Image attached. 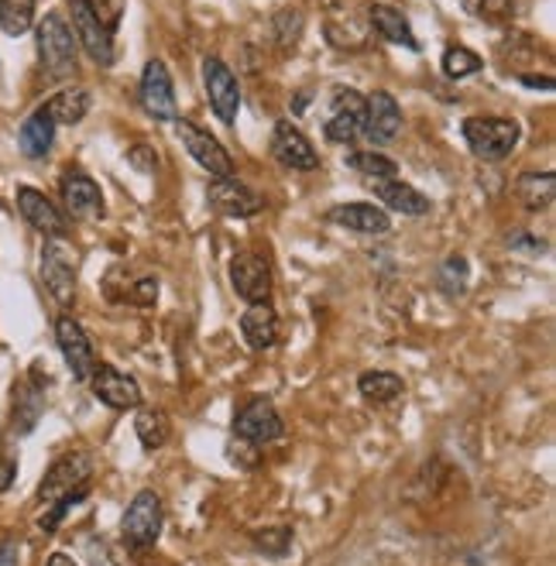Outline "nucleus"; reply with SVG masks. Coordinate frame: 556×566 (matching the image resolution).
Returning a JSON list of instances; mask_svg holds the SVG:
<instances>
[{"label": "nucleus", "mask_w": 556, "mask_h": 566, "mask_svg": "<svg viewBox=\"0 0 556 566\" xmlns=\"http://www.w3.org/2000/svg\"><path fill=\"white\" fill-rule=\"evenodd\" d=\"M35 45H39V59H42V70L52 80H70L76 73V62H80V42L73 35L70 21H65L59 11L45 14L35 28Z\"/></svg>", "instance_id": "obj_1"}, {"label": "nucleus", "mask_w": 556, "mask_h": 566, "mask_svg": "<svg viewBox=\"0 0 556 566\" xmlns=\"http://www.w3.org/2000/svg\"><path fill=\"white\" fill-rule=\"evenodd\" d=\"M161 525H166L161 497L151 488H141L120 515V543L138 553H148L161 536Z\"/></svg>", "instance_id": "obj_2"}, {"label": "nucleus", "mask_w": 556, "mask_h": 566, "mask_svg": "<svg viewBox=\"0 0 556 566\" xmlns=\"http://www.w3.org/2000/svg\"><path fill=\"white\" fill-rule=\"evenodd\" d=\"M461 135L478 158L502 161L515 151L518 138H522V127L512 117H468Z\"/></svg>", "instance_id": "obj_3"}, {"label": "nucleus", "mask_w": 556, "mask_h": 566, "mask_svg": "<svg viewBox=\"0 0 556 566\" xmlns=\"http://www.w3.org/2000/svg\"><path fill=\"white\" fill-rule=\"evenodd\" d=\"M90 478H93V457L90 453L73 450V453L59 457L49 468L42 488H39V505L52 509V505L62 502V497H73V494L90 491Z\"/></svg>", "instance_id": "obj_4"}, {"label": "nucleus", "mask_w": 556, "mask_h": 566, "mask_svg": "<svg viewBox=\"0 0 556 566\" xmlns=\"http://www.w3.org/2000/svg\"><path fill=\"white\" fill-rule=\"evenodd\" d=\"M76 275H80L76 251L62 238H45V244H42V285L59 306H70L76 298Z\"/></svg>", "instance_id": "obj_5"}, {"label": "nucleus", "mask_w": 556, "mask_h": 566, "mask_svg": "<svg viewBox=\"0 0 556 566\" xmlns=\"http://www.w3.org/2000/svg\"><path fill=\"white\" fill-rule=\"evenodd\" d=\"M138 99L151 120L158 124H176L179 120V104H176V86H172V73L161 59H148L141 70V86H138Z\"/></svg>", "instance_id": "obj_6"}, {"label": "nucleus", "mask_w": 556, "mask_h": 566, "mask_svg": "<svg viewBox=\"0 0 556 566\" xmlns=\"http://www.w3.org/2000/svg\"><path fill=\"white\" fill-rule=\"evenodd\" d=\"M203 86H207V99H210V111L217 114V120L231 127L241 111V86H238V76L231 73V65L217 55H207L203 59Z\"/></svg>", "instance_id": "obj_7"}, {"label": "nucleus", "mask_w": 556, "mask_h": 566, "mask_svg": "<svg viewBox=\"0 0 556 566\" xmlns=\"http://www.w3.org/2000/svg\"><path fill=\"white\" fill-rule=\"evenodd\" d=\"M179 142L189 151V158L196 165H203L213 179H231L234 176V158L227 155V148L210 135V130L196 127L192 120H179Z\"/></svg>", "instance_id": "obj_8"}, {"label": "nucleus", "mask_w": 556, "mask_h": 566, "mask_svg": "<svg viewBox=\"0 0 556 566\" xmlns=\"http://www.w3.org/2000/svg\"><path fill=\"white\" fill-rule=\"evenodd\" d=\"M269 148H272V158L279 165H285V169H292V172H313V169H319V155H316L313 142L292 120H275Z\"/></svg>", "instance_id": "obj_9"}, {"label": "nucleus", "mask_w": 556, "mask_h": 566, "mask_svg": "<svg viewBox=\"0 0 556 566\" xmlns=\"http://www.w3.org/2000/svg\"><path fill=\"white\" fill-rule=\"evenodd\" d=\"M90 385H93L96 402H104L114 412H127L141 406V385L130 375H124L120 368H114V364H96Z\"/></svg>", "instance_id": "obj_10"}, {"label": "nucleus", "mask_w": 556, "mask_h": 566, "mask_svg": "<svg viewBox=\"0 0 556 566\" xmlns=\"http://www.w3.org/2000/svg\"><path fill=\"white\" fill-rule=\"evenodd\" d=\"M55 344L62 350V360H65V368H70V375L76 381H90V375L96 368L93 340L86 337V329L73 316H59L55 319Z\"/></svg>", "instance_id": "obj_11"}, {"label": "nucleus", "mask_w": 556, "mask_h": 566, "mask_svg": "<svg viewBox=\"0 0 556 566\" xmlns=\"http://www.w3.org/2000/svg\"><path fill=\"white\" fill-rule=\"evenodd\" d=\"M282 432H285V422H282L279 409L269 402V398H251V402L234 419V437L248 440L254 447L282 440Z\"/></svg>", "instance_id": "obj_12"}, {"label": "nucleus", "mask_w": 556, "mask_h": 566, "mask_svg": "<svg viewBox=\"0 0 556 566\" xmlns=\"http://www.w3.org/2000/svg\"><path fill=\"white\" fill-rule=\"evenodd\" d=\"M323 135L337 145H350L361 138L365 135V96L357 90H337L331 104V120L323 124Z\"/></svg>", "instance_id": "obj_13"}, {"label": "nucleus", "mask_w": 556, "mask_h": 566, "mask_svg": "<svg viewBox=\"0 0 556 566\" xmlns=\"http://www.w3.org/2000/svg\"><path fill=\"white\" fill-rule=\"evenodd\" d=\"M231 285H234V292L244 298L248 306L269 303V298H272V269H269V261L261 258V254H251V251L234 254V261H231Z\"/></svg>", "instance_id": "obj_14"}, {"label": "nucleus", "mask_w": 556, "mask_h": 566, "mask_svg": "<svg viewBox=\"0 0 556 566\" xmlns=\"http://www.w3.org/2000/svg\"><path fill=\"white\" fill-rule=\"evenodd\" d=\"M207 199L210 207L223 217H234V220H248V217H258L265 210V199H261L251 186H244L238 176L231 179H213L207 186Z\"/></svg>", "instance_id": "obj_15"}, {"label": "nucleus", "mask_w": 556, "mask_h": 566, "mask_svg": "<svg viewBox=\"0 0 556 566\" xmlns=\"http://www.w3.org/2000/svg\"><path fill=\"white\" fill-rule=\"evenodd\" d=\"M70 11H73V24L70 28H73L76 42L86 49V55L96 65L111 70V65H114V35L93 18V11L86 8V0H70Z\"/></svg>", "instance_id": "obj_16"}, {"label": "nucleus", "mask_w": 556, "mask_h": 566, "mask_svg": "<svg viewBox=\"0 0 556 566\" xmlns=\"http://www.w3.org/2000/svg\"><path fill=\"white\" fill-rule=\"evenodd\" d=\"M18 213L28 220V227H35L42 238H65V230H70V217H65V210H59V203H52L42 189L21 186L18 189Z\"/></svg>", "instance_id": "obj_17"}, {"label": "nucleus", "mask_w": 556, "mask_h": 566, "mask_svg": "<svg viewBox=\"0 0 556 566\" xmlns=\"http://www.w3.org/2000/svg\"><path fill=\"white\" fill-rule=\"evenodd\" d=\"M402 130V107L388 90H375L365 96V138L371 145H385Z\"/></svg>", "instance_id": "obj_18"}, {"label": "nucleus", "mask_w": 556, "mask_h": 566, "mask_svg": "<svg viewBox=\"0 0 556 566\" xmlns=\"http://www.w3.org/2000/svg\"><path fill=\"white\" fill-rule=\"evenodd\" d=\"M59 189H62V203H65V213H70V217L90 220V217L104 213V192L86 172L70 169V172L62 176Z\"/></svg>", "instance_id": "obj_19"}, {"label": "nucleus", "mask_w": 556, "mask_h": 566, "mask_svg": "<svg viewBox=\"0 0 556 566\" xmlns=\"http://www.w3.org/2000/svg\"><path fill=\"white\" fill-rule=\"evenodd\" d=\"M326 220L344 227V230H354V234H365V238H385L391 230V217L375 207V203H337Z\"/></svg>", "instance_id": "obj_20"}, {"label": "nucleus", "mask_w": 556, "mask_h": 566, "mask_svg": "<svg viewBox=\"0 0 556 566\" xmlns=\"http://www.w3.org/2000/svg\"><path fill=\"white\" fill-rule=\"evenodd\" d=\"M241 337L251 350H272L282 337V319L272 303H254L241 313Z\"/></svg>", "instance_id": "obj_21"}, {"label": "nucleus", "mask_w": 556, "mask_h": 566, "mask_svg": "<svg viewBox=\"0 0 556 566\" xmlns=\"http://www.w3.org/2000/svg\"><path fill=\"white\" fill-rule=\"evenodd\" d=\"M45 412V388L35 378H21L11 395V426L18 437H28Z\"/></svg>", "instance_id": "obj_22"}, {"label": "nucleus", "mask_w": 556, "mask_h": 566, "mask_svg": "<svg viewBox=\"0 0 556 566\" xmlns=\"http://www.w3.org/2000/svg\"><path fill=\"white\" fill-rule=\"evenodd\" d=\"M375 196L391 210V213H402V217H427L433 210L430 196L419 192L416 186L402 182V179H385V182H371Z\"/></svg>", "instance_id": "obj_23"}, {"label": "nucleus", "mask_w": 556, "mask_h": 566, "mask_svg": "<svg viewBox=\"0 0 556 566\" xmlns=\"http://www.w3.org/2000/svg\"><path fill=\"white\" fill-rule=\"evenodd\" d=\"M55 127L59 124L49 117L45 107H39L35 114H28L24 124H21V130H18V148H21V155L31 158V161L45 158L52 151V145H55Z\"/></svg>", "instance_id": "obj_24"}, {"label": "nucleus", "mask_w": 556, "mask_h": 566, "mask_svg": "<svg viewBox=\"0 0 556 566\" xmlns=\"http://www.w3.org/2000/svg\"><path fill=\"white\" fill-rule=\"evenodd\" d=\"M368 18H371V28L378 31V35L391 45H406L412 52H419V39H416V31L409 24V18L396 8H388V4H371L368 8Z\"/></svg>", "instance_id": "obj_25"}, {"label": "nucleus", "mask_w": 556, "mask_h": 566, "mask_svg": "<svg viewBox=\"0 0 556 566\" xmlns=\"http://www.w3.org/2000/svg\"><path fill=\"white\" fill-rule=\"evenodd\" d=\"M45 111H49V117L55 120V124H70V127H76L86 114H90V107H93V96H90V90H83V86H62L49 104H42Z\"/></svg>", "instance_id": "obj_26"}, {"label": "nucleus", "mask_w": 556, "mask_h": 566, "mask_svg": "<svg viewBox=\"0 0 556 566\" xmlns=\"http://www.w3.org/2000/svg\"><path fill=\"white\" fill-rule=\"evenodd\" d=\"M515 196L522 199V207L543 213L553 207V196H556V176L553 172H526L515 182Z\"/></svg>", "instance_id": "obj_27"}, {"label": "nucleus", "mask_w": 556, "mask_h": 566, "mask_svg": "<svg viewBox=\"0 0 556 566\" xmlns=\"http://www.w3.org/2000/svg\"><path fill=\"white\" fill-rule=\"evenodd\" d=\"M357 391L375 406H391L406 395V381L396 371H365L357 378Z\"/></svg>", "instance_id": "obj_28"}, {"label": "nucleus", "mask_w": 556, "mask_h": 566, "mask_svg": "<svg viewBox=\"0 0 556 566\" xmlns=\"http://www.w3.org/2000/svg\"><path fill=\"white\" fill-rule=\"evenodd\" d=\"M344 165H347V169H354L357 176L371 179V182L399 179V165H396V158H388V155H381V151H375V148L344 155Z\"/></svg>", "instance_id": "obj_29"}, {"label": "nucleus", "mask_w": 556, "mask_h": 566, "mask_svg": "<svg viewBox=\"0 0 556 566\" xmlns=\"http://www.w3.org/2000/svg\"><path fill=\"white\" fill-rule=\"evenodd\" d=\"M135 437L145 450H161L172 437V422L161 409H141L135 419Z\"/></svg>", "instance_id": "obj_30"}, {"label": "nucleus", "mask_w": 556, "mask_h": 566, "mask_svg": "<svg viewBox=\"0 0 556 566\" xmlns=\"http://www.w3.org/2000/svg\"><path fill=\"white\" fill-rule=\"evenodd\" d=\"M303 28H306V18H303L300 8H282V11H275V18H272V42H275L282 52L296 49L300 39H303Z\"/></svg>", "instance_id": "obj_31"}, {"label": "nucleus", "mask_w": 556, "mask_h": 566, "mask_svg": "<svg viewBox=\"0 0 556 566\" xmlns=\"http://www.w3.org/2000/svg\"><path fill=\"white\" fill-rule=\"evenodd\" d=\"M35 24V0H0V28L4 35L21 39Z\"/></svg>", "instance_id": "obj_32"}, {"label": "nucleus", "mask_w": 556, "mask_h": 566, "mask_svg": "<svg viewBox=\"0 0 556 566\" xmlns=\"http://www.w3.org/2000/svg\"><path fill=\"white\" fill-rule=\"evenodd\" d=\"M437 285L447 298H461L471 285V269H468V258L461 254H450L443 264H440V272H437Z\"/></svg>", "instance_id": "obj_33"}, {"label": "nucleus", "mask_w": 556, "mask_h": 566, "mask_svg": "<svg viewBox=\"0 0 556 566\" xmlns=\"http://www.w3.org/2000/svg\"><path fill=\"white\" fill-rule=\"evenodd\" d=\"M481 55L478 52H471V49H464V45H450L447 52H443V73L450 76V80H468V76H474V73H481Z\"/></svg>", "instance_id": "obj_34"}, {"label": "nucleus", "mask_w": 556, "mask_h": 566, "mask_svg": "<svg viewBox=\"0 0 556 566\" xmlns=\"http://www.w3.org/2000/svg\"><path fill=\"white\" fill-rule=\"evenodd\" d=\"M254 546L265 553V556H285V549L292 546V528H285V525H279V528H258L254 532Z\"/></svg>", "instance_id": "obj_35"}, {"label": "nucleus", "mask_w": 556, "mask_h": 566, "mask_svg": "<svg viewBox=\"0 0 556 566\" xmlns=\"http://www.w3.org/2000/svg\"><path fill=\"white\" fill-rule=\"evenodd\" d=\"M86 8L93 11V18L101 21L111 35L120 28L124 21V11H127V0H86Z\"/></svg>", "instance_id": "obj_36"}, {"label": "nucleus", "mask_w": 556, "mask_h": 566, "mask_svg": "<svg viewBox=\"0 0 556 566\" xmlns=\"http://www.w3.org/2000/svg\"><path fill=\"white\" fill-rule=\"evenodd\" d=\"M515 14V0H478V18L487 24H505Z\"/></svg>", "instance_id": "obj_37"}, {"label": "nucleus", "mask_w": 556, "mask_h": 566, "mask_svg": "<svg viewBox=\"0 0 556 566\" xmlns=\"http://www.w3.org/2000/svg\"><path fill=\"white\" fill-rule=\"evenodd\" d=\"M227 457H231V463H238V468L254 471L258 460H261V450H254V443H248V440H231V447H227Z\"/></svg>", "instance_id": "obj_38"}, {"label": "nucleus", "mask_w": 556, "mask_h": 566, "mask_svg": "<svg viewBox=\"0 0 556 566\" xmlns=\"http://www.w3.org/2000/svg\"><path fill=\"white\" fill-rule=\"evenodd\" d=\"M124 298H127V303H135V306H155V298H158V279H141V282H135Z\"/></svg>", "instance_id": "obj_39"}, {"label": "nucleus", "mask_w": 556, "mask_h": 566, "mask_svg": "<svg viewBox=\"0 0 556 566\" xmlns=\"http://www.w3.org/2000/svg\"><path fill=\"white\" fill-rule=\"evenodd\" d=\"M18 539H11V536H4L0 539V566H18Z\"/></svg>", "instance_id": "obj_40"}, {"label": "nucleus", "mask_w": 556, "mask_h": 566, "mask_svg": "<svg viewBox=\"0 0 556 566\" xmlns=\"http://www.w3.org/2000/svg\"><path fill=\"white\" fill-rule=\"evenodd\" d=\"M14 474H18V463H14V460H8V457H0V494L11 491Z\"/></svg>", "instance_id": "obj_41"}, {"label": "nucleus", "mask_w": 556, "mask_h": 566, "mask_svg": "<svg viewBox=\"0 0 556 566\" xmlns=\"http://www.w3.org/2000/svg\"><path fill=\"white\" fill-rule=\"evenodd\" d=\"M508 248H515V251H546V241H536V238H522V234H515V238H508Z\"/></svg>", "instance_id": "obj_42"}, {"label": "nucleus", "mask_w": 556, "mask_h": 566, "mask_svg": "<svg viewBox=\"0 0 556 566\" xmlns=\"http://www.w3.org/2000/svg\"><path fill=\"white\" fill-rule=\"evenodd\" d=\"M526 86H533V90H553V80L549 76H529V73H522L518 76Z\"/></svg>", "instance_id": "obj_43"}, {"label": "nucleus", "mask_w": 556, "mask_h": 566, "mask_svg": "<svg viewBox=\"0 0 556 566\" xmlns=\"http://www.w3.org/2000/svg\"><path fill=\"white\" fill-rule=\"evenodd\" d=\"M45 566H76V559H73V556H65V553H52Z\"/></svg>", "instance_id": "obj_44"}]
</instances>
